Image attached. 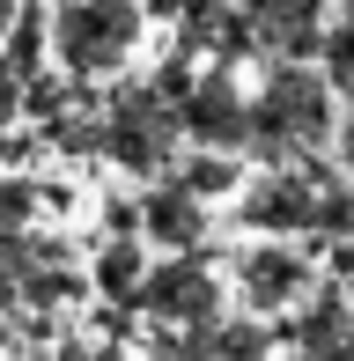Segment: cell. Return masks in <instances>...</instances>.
Masks as SVG:
<instances>
[{"label":"cell","mask_w":354,"mask_h":361,"mask_svg":"<svg viewBox=\"0 0 354 361\" xmlns=\"http://www.w3.org/2000/svg\"><path fill=\"white\" fill-rule=\"evenodd\" d=\"M288 339H295V354H310V361H340L354 347V295L332 281V288H317L310 302L288 317Z\"/></svg>","instance_id":"30bf717a"},{"label":"cell","mask_w":354,"mask_h":361,"mask_svg":"<svg viewBox=\"0 0 354 361\" xmlns=\"http://www.w3.org/2000/svg\"><path fill=\"white\" fill-rule=\"evenodd\" d=\"M295 361H310V354H295Z\"/></svg>","instance_id":"7402d4cb"},{"label":"cell","mask_w":354,"mask_h":361,"mask_svg":"<svg viewBox=\"0 0 354 361\" xmlns=\"http://www.w3.org/2000/svg\"><path fill=\"white\" fill-rule=\"evenodd\" d=\"M37 52H44V23H37V8H23V23H15V37H8V59L23 74H37Z\"/></svg>","instance_id":"5bb4252c"},{"label":"cell","mask_w":354,"mask_h":361,"mask_svg":"<svg viewBox=\"0 0 354 361\" xmlns=\"http://www.w3.org/2000/svg\"><path fill=\"white\" fill-rule=\"evenodd\" d=\"M266 59H317L325 52V0H244Z\"/></svg>","instance_id":"ba28073f"},{"label":"cell","mask_w":354,"mask_h":361,"mask_svg":"<svg viewBox=\"0 0 354 361\" xmlns=\"http://www.w3.org/2000/svg\"><path fill=\"white\" fill-rule=\"evenodd\" d=\"M23 104H30V74L15 67L8 52H0V133L15 126V111H23Z\"/></svg>","instance_id":"9a60e30c"},{"label":"cell","mask_w":354,"mask_h":361,"mask_svg":"<svg viewBox=\"0 0 354 361\" xmlns=\"http://www.w3.org/2000/svg\"><path fill=\"white\" fill-rule=\"evenodd\" d=\"M317 185H325V162L251 177L244 185V228H259V236H310L317 228Z\"/></svg>","instance_id":"52a82bcc"},{"label":"cell","mask_w":354,"mask_h":361,"mask_svg":"<svg viewBox=\"0 0 354 361\" xmlns=\"http://www.w3.org/2000/svg\"><path fill=\"white\" fill-rule=\"evenodd\" d=\"M140 236L163 243V251H207V200L177 177L148 185L140 192Z\"/></svg>","instance_id":"9c48e42d"},{"label":"cell","mask_w":354,"mask_h":361,"mask_svg":"<svg viewBox=\"0 0 354 361\" xmlns=\"http://www.w3.org/2000/svg\"><path fill=\"white\" fill-rule=\"evenodd\" d=\"M15 23H23V0H0V44L15 37Z\"/></svg>","instance_id":"ac0fdd59"},{"label":"cell","mask_w":354,"mask_h":361,"mask_svg":"<svg viewBox=\"0 0 354 361\" xmlns=\"http://www.w3.org/2000/svg\"><path fill=\"white\" fill-rule=\"evenodd\" d=\"M30 214H37V192H30L23 177H8V185H0V228H23Z\"/></svg>","instance_id":"2e32d148"},{"label":"cell","mask_w":354,"mask_h":361,"mask_svg":"<svg viewBox=\"0 0 354 361\" xmlns=\"http://www.w3.org/2000/svg\"><path fill=\"white\" fill-rule=\"evenodd\" d=\"M170 177H177V185H192L200 200H214V192H236V185H244V170H236V155H221V147H192V155L177 162Z\"/></svg>","instance_id":"7c38bea8"},{"label":"cell","mask_w":354,"mask_h":361,"mask_svg":"<svg viewBox=\"0 0 354 361\" xmlns=\"http://www.w3.org/2000/svg\"><path fill=\"white\" fill-rule=\"evenodd\" d=\"M340 288H347V295H354V273H347V281H340Z\"/></svg>","instance_id":"ffe728a7"},{"label":"cell","mask_w":354,"mask_h":361,"mask_svg":"<svg viewBox=\"0 0 354 361\" xmlns=\"http://www.w3.org/2000/svg\"><path fill=\"white\" fill-rule=\"evenodd\" d=\"M140 30H148V8L140 0H59L52 15V52L74 81H104L133 59Z\"/></svg>","instance_id":"7a4b0ae2"},{"label":"cell","mask_w":354,"mask_h":361,"mask_svg":"<svg viewBox=\"0 0 354 361\" xmlns=\"http://www.w3.org/2000/svg\"><path fill=\"white\" fill-rule=\"evenodd\" d=\"M177 140H185V118L155 81H126L104 104V155L133 177H170L177 170Z\"/></svg>","instance_id":"3957f363"},{"label":"cell","mask_w":354,"mask_h":361,"mask_svg":"<svg viewBox=\"0 0 354 361\" xmlns=\"http://www.w3.org/2000/svg\"><path fill=\"white\" fill-rule=\"evenodd\" d=\"M340 133V89L310 59H273L251 96V155L266 170H303Z\"/></svg>","instance_id":"6da1fadb"},{"label":"cell","mask_w":354,"mask_h":361,"mask_svg":"<svg viewBox=\"0 0 354 361\" xmlns=\"http://www.w3.org/2000/svg\"><path fill=\"white\" fill-rule=\"evenodd\" d=\"M332 162H340V170L354 177V111L340 118V133H332Z\"/></svg>","instance_id":"e0dca14e"},{"label":"cell","mask_w":354,"mask_h":361,"mask_svg":"<svg viewBox=\"0 0 354 361\" xmlns=\"http://www.w3.org/2000/svg\"><path fill=\"white\" fill-rule=\"evenodd\" d=\"M236 295H244V310H259V317H295L317 295V266H310V251H303L295 236H266V243H251V251H236Z\"/></svg>","instance_id":"277c9868"},{"label":"cell","mask_w":354,"mask_h":361,"mask_svg":"<svg viewBox=\"0 0 354 361\" xmlns=\"http://www.w3.org/2000/svg\"><path fill=\"white\" fill-rule=\"evenodd\" d=\"M340 361H354V347H347V354H340Z\"/></svg>","instance_id":"44dd1931"},{"label":"cell","mask_w":354,"mask_h":361,"mask_svg":"<svg viewBox=\"0 0 354 361\" xmlns=\"http://www.w3.org/2000/svg\"><path fill=\"white\" fill-rule=\"evenodd\" d=\"M317 67H325V81L340 89V104H354V23H347V15L325 30V52H317Z\"/></svg>","instance_id":"4fadbf2b"},{"label":"cell","mask_w":354,"mask_h":361,"mask_svg":"<svg viewBox=\"0 0 354 361\" xmlns=\"http://www.w3.org/2000/svg\"><path fill=\"white\" fill-rule=\"evenodd\" d=\"M177 118H185L192 147H221V155H244L251 147V96H244V81L229 67H207L192 81V96L177 104Z\"/></svg>","instance_id":"8992f818"},{"label":"cell","mask_w":354,"mask_h":361,"mask_svg":"<svg viewBox=\"0 0 354 361\" xmlns=\"http://www.w3.org/2000/svg\"><path fill=\"white\" fill-rule=\"evenodd\" d=\"M340 15H347V23H354V0H340Z\"/></svg>","instance_id":"d6986e66"},{"label":"cell","mask_w":354,"mask_h":361,"mask_svg":"<svg viewBox=\"0 0 354 361\" xmlns=\"http://www.w3.org/2000/svg\"><path fill=\"white\" fill-rule=\"evenodd\" d=\"M140 310L170 332H192V324L221 317V281L207 266V251H163V266H148L140 281Z\"/></svg>","instance_id":"5b68a950"},{"label":"cell","mask_w":354,"mask_h":361,"mask_svg":"<svg viewBox=\"0 0 354 361\" xmlns=\"http://www.w3.org/2000/svg\"><path fill=\"white\" fill-rule=\"evenodd\" d=\"M140 281H148V258H140L133 236H111L104 251H96V288L118 295V302H140Z\"/></svg>","instance_id":"8fae6325"}]
</instances>
